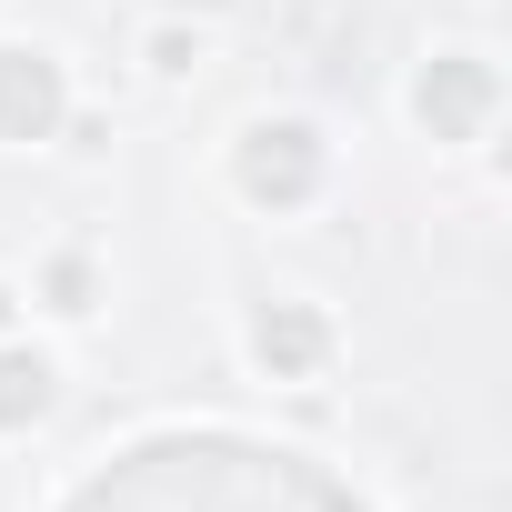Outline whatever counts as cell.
I'll return each mask as SVG.
<instances>
[{"mask_svg": "<svg viewBox=\"0 0 512 512\" xmlns=\"http://www.w3.org/2000/svg\"><path fill=\"white\" fill-rule=\"evenodd\" d=\"M492 111H502V71H492V51H432V61H422V81H412V121H422L442 151L492 141Z\"/></svg>", "mask_w": 512, "mask_h": 512, "instance_id": "cell-2", "label": "cell"}, {"mask_svg": "<svg viewBox=\"0 0 512 512\" xmlns=\"http://www.w3.org/2000/svg\"><path fill=\"white\" fill-rule=\"evenodd\" d=\"M231 191L251 201V211H312L322 191H332V141L302 121V111H262V121H241V141H231Z\"/></svg>", "mask_w": 512, "mask_h": 512, "instance_id": "cell-1", "label": "cell"}, {"mask_svg": "<svg viewBox=\"0 0 512 512\" xmlns=\"http://www.w3.org/2000/svg\"><path fill=\"white\" fill-rule=\"evenodd\" d=\"M41 302H51L61 322H91V312H101V272L81 262V251H51V262H41Z\"/></svg>", "mask_w": 512, "mask_h": 512, "instance_id": "cell-6", "label": "cell"}, {"mask_svg": "<svg viewBox=\"0 0 512 512\" xmlns=\"http://www.w3.org/2000/svg\"><path fill=\"white\" fill-rule=\"evenodd\" d=\"M332 312L322 302H302V292H272V302H251V322H241V352H251V372L262 382H322L332 372Z\"/></svg>", "mask_w": 512, "mask_h": 512, "instance_id": "cell-3", "label": "cell"}, {"mask_svg": "<svg viewBox=\"0 0 512 512\" xmlns=\"http://www.w3.org/2000/svg\"><path fill=\"white\" fill-rule=\"evenodd\" d=\"M61 402V362L31 332H0V432H41Z\"/></svg>", "mask_w": 512, "mask_h": 512, "instance_id": "cell-5", "label": "cell"}, {"mask_svg": "<svg viewBox=\"0 0 512 512\" xmlns=\"http://www.w3.org/2000/svg\"><path fill=\"white\" fill-rule=\"evenodd\" d=\"M11 312H21V302H11V282H0V332H11Z\"/></svg>", "mask_w": 512, "mask_h": 512, "instance_id": "cell-7", "label": "cell"}, {"mask_svg": "<svg viewBox=\"0 0 512 512\" xmlns=\"http://www.w3.org/2000/svg\"><path fill=\"white\" fill-rule=\"evenodd\" d=\"M71 121V71L41 41H0V151H41Z\"/></svg>", "mask_w": 512, "mask_h": 512, "instance_id": "cell-4", "label": "cell"}]
</instances>
